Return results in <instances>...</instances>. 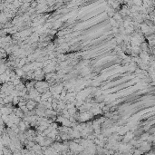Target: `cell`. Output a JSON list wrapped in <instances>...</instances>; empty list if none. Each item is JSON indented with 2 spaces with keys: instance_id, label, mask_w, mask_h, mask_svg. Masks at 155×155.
Wrapping results in <instances>:
<instances>
[{
  "instance_id": "1",
  "label": "cell",
  "mask_w": 155,
  "mask_h": 155,
  "mask_svg": "<svg viewBox=\"0 0 155 155\" xmlns=\"http://www.w3.org/2000/svg\"><path fill=\"white\" fill-rule=\"evenodd\" d=\"M36 105H37V103L35 101L33 100V99H29L26 102V104H25L26 108L28 109V111H32V110L35 109L36 108Z\"/></svg>"
},
{
  "instance_id": "2",
  "label": "cell",
  "mask_w": 155,
  "mask_h": 155,
  "mask_svg": "<svg viewBox=\"0 0 155 155\" xmlns=\"http://www.w3.org/2000/svg\"><path fill=\"white\" fill-rule=\"evenodd\" d=\"M13 112L16 114V115L18 117V118H20V119H23V118H24V112L22 111L20 108L13 109Z\"/></svg>"
},
{
  "instance_id": "3",
  "label": "cell",
  "mask_w": 155,
  "mask_h": 155,
  "mask_svg": "<svg viewBox=\"0 0 155 155\" xmlns=\"http://www.w3.org/2000/svg\"><path fill=\"white\" fill-rule=\"evenodd\" d=\"M24 86H25V88L27 89V91H30V90L34 89V88H35V81L26 82V83L24 84Z\"/></svg>"
},
{
  "instance_id": "4",
  "label": "cell",
  "mask_w": 155,
  "mask_h": 155,
  "mask_svg": "<svg viewBox=\"0 0 155 155\" xmlns=\"http://www.w3.org/2000/svg\"><path fill=\"white\" fill-rule=\"evenodd\" d=\"M25 88V86H24V83H22V82H20L19 84H17L16 85H15V89L16 90V91H23V90Z\"/></svg>"
},
{
  "instance_id": "5",
  "label": "cell",
  "mask_w": 155,
  "mask_h": 155,
  "mask_svg": "<svg viewBox=\"0 0 155 155\" xmlns=\"http://www.w3.org/2000/svg\"><path fill=\"white\" fill-rule=\"evenodd\" d=\"M12 104H13L14 106H16L17 105V103H19V96H17V95H16V96H13V99H12Z\"/></svg>"
}]
</instances>
